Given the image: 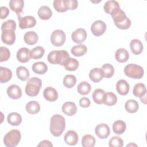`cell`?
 <instances>
[{"label": "cell", "instance_id": "cell-51", "mask_svg": "<svg viewBox=\"0 0 147 147\" xmlns=\"http://www.w3.org/2000/svg\"><path fill=\"white\" fill-rule=\"evenodd\" d=\"M140 99L141 100V101L144 103V104H146V94H144V95L141 96V97H140Z\"/></svg>", "mask_w": 147, "mask_h": 147}, {"label": "cell", "instance_id": "cell-4", "mask_svg": "<svg viewBox=\"0 0 147 147\" xmlns=\"http://www.w3.org/2000/svg\"><path fill=\"white\" fill-rule=\"evenodd\" d=\"M42 86L41 80L37 77H32L28 79L25 91L27 95L29 96H37Z\"/></svg>", "mask_w": 147, "mask_h": 147}, {"label": "cell", "instance_id": "cell-38", "mask_svg": "<svg viewBox=\"0 0 147 147\" xmlns=\"http://www.w3.org/2000/svg\"><path fill=\"white\" fill-rule=\"evenodd\" d=\"M95 144V138L91 134L84 135L82 139V145L83 147H93Z\"/></svg>", "mask_w": 147, "mask_h": 147}, {"label": "cell", "instance_id": "cell-19", "mask_svg": "<svg viewBox=\"0 0 147 147\" xmlns=\"http://www.w3.org/2000/svg\"><path fill=\"white\" fill-rule=\"evenodd\" d=\"M130 89L129 83L124 79L119 80L116 83V90L121 95H126L128 94Z\"/></svg>", "mask_w": 147, "mask_h": 147}, {"label": "cell", "instance_id": "cell-1", "mask_svg": "<svg viewBox=\"0 0 147 147\" xmlns=\"http://www.w3.org/2000/svg\"><path fill=\"white\" fill-rule=\"evenodd\" d=\"M65 128V118L60 114L53 115L51 118L49 130L55 137L60 136Z\"/></svg>", "mask_w": 147, "mask_h": 147}, {"label": "cell", "instance_id": "cell-10", "mask_svg": "<svg viewBox=\"0 0 147 147\" xmlns=\"http://www.w3.org/2000/svg\"><path fill=\"white\" fill-rule=\"evenodd\" d=\"M15 30L12 29H6L2 31L1 40L2 42L7 45H13L16 40Z\"/></svg>", "mask_w": 147, "mask_h": 147}, {"label": "cell", "instance_id": "cell-16", "mask_svg": "<svg viewBox=\"0 0 147 147\" xmlns=\"http://www.w3.org/2000/svg\"><path fill=\"white\" fill-rule=\"evenodd\" d=\"M44 98L49 102H55L58 98V93L56 90L51 87H46L43 91Z\"/></svg>", "mask_w": 147, "mask_h": 147}, {"label": "cell", "instance_id": "cell-49", "mask_svg": "<svg viewBox=\"0 0 147 147\" xmlns=\"http://www.w3.org/2000/svg\"><path fill=\"white\" fill-rule=\"evenodd\" d=\"M9 14V9L6 6H1L0 7L1 19L3 20L6 18Z\"/></svg>", "mask_w": 147, "mask_h": 147}, {"label": "cell", "instance_id": "cell-26", "mask_svg": "<svg viewBox=\"0 0 147 147\" xmlns=\"http://www.w3.org/2000/svg\"><path fill=\"white\" fill-rule=\"evenodd\" d=\"M119 8H120L119 3L117 1L113 0L107 1L105 2L103 6L105 11L109 14H111L112 13Z\"/></svg>", "mask_w": 147, "mask_h": 147}, {"label": "cell", "instance_id": "cell-25", "mask_svg": "<svg viewBox=\"0 0 147 147\" xmlns=\"http://www.w3.org/2000/svg\"><path fill=\"white\" fill-rule=\"evenodd\" d=\"M33 71L39 75H43L48 71L47 65L42 61H38L34 63L32 67Z\"/></svg>", "mask_w": 147, "mask_h": 147}, {"label": "cell", "instance_id": "cell-45", "mask_svg": "<svg viewBox=\"0 0 147 147\" xmlns=\"http://www.w3.org/2000/svg\"><path fill=\"white\" fill-rule=\"evenodd\" d=\"M0 52H1L0 62L6 61L10 58V52L7 48L5 47H1Z\"/></svg>", "mask_w": 147, "mask_h": 147}, {"label": "cell", "instance_id": "cell-29", "mask_svg": "<svg viewBox=\"0 0 147 147\" xmlns=\"http://www.w3.org/2000/svg\"><path fill=\"white\" fill-rule=\"evenodd\" d=\"M126 129V123L121 120L115 121L113 125V130L116 134H123Z\"/></svg>", "mask_w": 147, "mask_h": 147}, {"label": "cell", "instance_id": "cell-15", "mask_svg": "<svg viewBox=\"0 0 147 147\" xmlns=\"http://www.w3.org/2000/svg\"><path fill=\"white\" fill-rule=\"evenodd\" d=\"M7 94L11 99H18L22 96L21 88L17 84H12L7 88Z\"/></svg>", "mask_w": 147, "mask_h": 147}, {"label": "cell", "instance_id": "cell-24", "mask_svg": "<svg viewBox=\"0 0 147 147\" xmlns=\"http://www.w3.org/2000/svg\"><path fill=\"white\" fill-rule=\"evenodd\" d=\"M115 57L117 61L119 63H125L129 60V54L126 49L119 48L115 52Z\"/></svg>", "mask_w": 147, "mask_h": 147}, {"label": "cell", "instance_id": "cell-22", "mask_svg": "<svg viewBox=\"0 0 147 147\" xmlns=\"http://www.w3.org/2000/svg\"><path fill=\"white\" fill-rule=\"evenodd\" d=\"M37 14L41 20H48L52 17V11L48 6H42L38 9Z\"/></svg>", "mask_w": 147, "mask_h": 147}, {"label": "cell", "instance_id": "cell-14", "mask_svg": "<svg viewBox=\"0 0 147 147\" xmlns=\"http://www.w3.org/2000/svg\"><path fill=\"white\" fill-rule=\"evenodd\" d=\"M30 51L27 48H21L17 52L16 57L17 60L22 63H25L28 62L31 58Z\"/></svg>", "mask_w": 147, "mask_h": 147}, {"label": "cell", "instance_id": "cell-8", "mask_svg": "<svg viewBox=\"0 0 147 147\" xmlns=\"http://www.w3.org/2000/svg\"><path fill=\"white\" fill-rule=\"evenodd\" d=\"M106 30V24L101 20L94 21L91 26V31L95 36H100L104 34Z\"/></svg>", "mask_w": 147, "mask_h": 147}, {"label": "cell", "instance_id": "cell-34", "mask_svg": "<svg viewBox=\"0 0 147 147\" xmlns=\"http://www.w3.org/2000/svg\"><path fill=\"white\" fill-rule=\"evenodd\" d=\"M105 93V91L101 88H97L92 93V99L94 102L98 105L103 104Z\"/></svg>", "mask_w": 147, "mask_h": 147}, {"label": "cell", "instance_id": "cell-50", "mask_svg": "<svg viewBox=\"0 0 147 147\" xmlns=\"http://www.w3.org/2000/svg\"><path fill=\"white\" fill-rule=\"evenodd\" d=\"M37 146H53V145L49 141L45 140L41 141L37 145Z\"/></svg>", "mask_w": 147, "mask_h": 147}, {"label": "cell", "instance_id": "cell-44", "mask_svg": "<svg viewBox=\"0 0 147 147\" xmlns=\"http://www.w3.org/2000/svg\"><path fill=\"white\" fill-rule=\"evenodd\" d=\"M109 145L110 147H122L123 145V141L118 136H113L109 140Z\"/></svg>", "mask_w": 147, "mask_h": 147}, {"label": "cell", "instance_id": "cell-43", "mask_svg": "<svg viewBox=\"0 0 147 147\" xmlns=\"http://www.w3.org/2000/svg\"><path fill=\"white\" fill-rule=\"evenodd\" d=\"M79 64L78 61L74 58H71L68 63L64 65V68L66 70L69 71H74L76 70L79 67Z\"/></svg>", "mask_w": 147, "mask_h": 147}, {"label": "cell", "instance_id": "cell-11", "mask_svg": "<svg viewBox=\"0 0 147 147\" xmlns=\"http://www.w3.org/2000/svg\"><path fill=\"white\" fill-rule=\"evenodd\" d=\"M95 133L99 138L105 139L110 135V127L106 123H100L95 127Z\"/></svg>", "mask_w": 147, "mask_h": 147}, {"label": "cell", "instance_id": "cell-31", "mask_svg": "<svg viewBox=\"0 0 147 147\" xmlns=\"http://www.w3.org/2000/svg\"><path fill=\"white\" fill-rule=\"evenodd\" d=\"M125 109L129 113H136L139 109L138 103L134 99L127 100L125 104Z\"/></svg>", "mask_w": 147, "mask_h": 147}, {"label": "cell", "instance_id": "cell-7", "mask_svg": "<svg viewBox=\"0 0 147 147\" xmlns=\"http://www.w3.org/2000/svg\"><path fill=\"white\" fill-rule=\"evenodd\" d=\"M66 39V36L64 31L60 29H56L54 30L51 36V41L52 44L55 47L62 46Z\"/></svg>", "mask_w": 147, "mask_h": 147}, {"label": "cell", "instance_id": "cell-32", "mask_svg": "<svg viewBox=\"0 0 147 147\" xmlns=\"http://www.w3.org/2000/svg\"><path fill=\"white\" fill-rule=\"evenodd\" d=\"M25 109L26 111L30 114H36L40 110V106L36 101H30L26 105Z\"/></svg>", "mask_w": 147, "mask_h": 147}, {"label": "cell", "instance_id": "cell-42", "mask_svg": "<svg viewBox=\"0 0 147 147\" xmlns=\"http://www.w3.org/2000/svg\"><path fill=\"white\" fill-rule=\"evenodd\" d=\"M102 69L103 71L104 77L106 78H111L114 74V67L110 64H105L102 67Z\"/></svg>", "mask_w": 147, "mask_h": 147}, {"label": "cell", "instance_id": "cell-37", "mask_svg": "<svg viewBox=\"0 0 147 147\" xmlns=\"http://www.w3.org/2000/svg\"><path fill=\"white\" fill-rule=\"evenodd\" d=\"M91 90V85L87 82H81L77 87L78 92L82 95H86L89 94Z\"/></svg>", "mask_w": 147, "mask_h": 147}, {"label": "cell", "instance_id": "cell-40", "mask_svg": "<svg viewBox=\"0 0 147 147\" xmlns=\"http://www.w3.org/2000/svg\"><path fill=\"white\" fill-rule=\"evenodd\" d=\"M53 5L55 9L58 12L63 13L68 10L65 0H55Z\"/></svg>", "mask_w": 147, "mask_h": 147}, {"label": "cell", "instance_id": "cell-2", "mask_svg": "<svg viewBox=\"0 0 147 147\" xmlns=\"http://www.w3.org/2000/svg\"><path fill=\"white\" fill-rule=\"evenodd\" d=\"M70 57L68 53L65 50L52 51L48 55V61L52 64L65 65L69 61Z\"/></svg>", "mask_w": 147, "mask_h": 147}, {"label": "cell", "instance_id": "cell-47", "mask_svg": "<svg viewBox=\"0 0 147 147\" xmlns=\"http://www.w3.org/2000/svg\"><path fill=\"white\" fill-rule=\"evenodd\" d=\"M68 10H75L78 6V2L76 0H65Z\"/></svg>", "mask_w": 147, "mask_h": 147}, {"label": "cell", "instance_id": "cell-41", "mask_svg": "<svg viewBox=\"0 0 147 147\" xmlns=\"http://www.w3.org/2000/svg\"><path fill=\"white\" fill-rule=\"evenodd\" d=\"M63 82L64 86L65 87L68 88H71L76 84V76H74V75H67L64 76Z\"/></svg>", "mask_w": 147, "mask_h": 147}, {"label": "cell", "instance_id": "cell-27", "mask_svg": "<svg viewBox=\"0 0 147 147\" xmlns=\"http://www.w3.org/2000/svg\"><path fill=\"white\" fill-rule=\"evenodd\" d=\"M7 121L12 126H18L22 122V117L18 113L13 112L7 115Z\"/></svg>", "mask_w": 147, "mask_h": 147}, {"label": "cell", "instance_id": "cell-9", "mask_svg": "<svg viewBox=\"0 0 147 147\" xmlns=\"http://www.w3.org/2000/svg\"><path fill=\"white\" fill-rule=\"evenodd\" d=\"M19 27L21 29L31 28L36 24L35 18L32 16H26L24 17H18Z\"/></svg>", "mask_w": 147, "mask_h": 147}, {"label": "cell", "instance_id": "cell-5", "mask_svg": "<svg viewBox=\"0 0 147 147\" xmlns=\"http://www.w3.org/2000/svg\"><path fill=\"white\" fill-rule=\"evenodd\" d=\"M21 138V132L17 129L9 131L3 138V143L7 147L16 146L20 142Z\"/></svg>", "mask_w": 147, "mask_h": 147}, {"label": "cell", "instance_id": "cell-23", "mask_svg": "<svg viewBox=\"0 0 147 147\" xmlns=\"http://www.w3.org/2000/svg\"><path fill=\"white\" fill-rule=\"evenodd\" d=\"M24 40L26 44L32 45L37 43L38 40V37L35 32L29 31L25 33L24 36Z\"/></svg>", "mask_w": 147, "mask_h": 147}, {"label": "cell", "instance_id": "cell-39", "mask_svg": "<svg viewBox=\"0 0 147 147\" xmlns=\"http://www.w3.org/2000/svg\"><path fill=\"white\" fill-rule=\"evenodd\" d=\"M45 52V50L43 47L41 46H37L33 48L30 51V57L33 59H41Z\"/></svg>", "mask_w": 147, "mask_h": 147}, {"label": "cell", "instance_id": "cell-33", "mask_svg": "<svg viewBox=\"0 0 147 147\" xmlns=\"http://www.w3.org/2000/svg\"><path fill=\"white\" fill-rule=\"evenodd\" d=\"M117 102V98L115 94L112 92H106L104 96L103 103L106 106H111L114 105Z\"/></svg>", "mask_w": 147, "mask_h": 147}, {"label": "cell", "instance_id": "cell-12", "mask_svg": "<svg viewBox=\"0 0 147 147\" xmlns=\"http://www.w3.org/2000/svg\"><path fill=\"white\" fill-rule=\"evenodd\" d=\"M71 38L74 42L81 44L86 40L87 32L86 30L83 28H78L72 32Z\"/></svg>", "mask_w": 147, "mask_h": 147}, {"label": "cell", "instance_id": "cell-52", "mask_svg": "<svg viewBox=\"0 0 147 147\" xmlns=\"http://www.w3.org/2000/svg\"><path fill=\"white\" fill-rule=\"evenodd\" d=\"M131 145H134V146H137V145H136V144H128V145H127V146H131Z\"/></svg>", "mask_w": 147, "mask_h": 147}, {"label": "cell", "instance_id": "cell-28", "mask_svg": "<svg viewBox=\"0 0 147 147\" xmlns=\"http://www.w3.org/2000/svg\"><path fill=\"white\" fill-rule=\"evenodd\" d=\"M12 72L11 71L6 67H0V82L1 83H5L11 79Z\"/></svg>", "mask_w": 147, "mask_h": 147}, {"label": "cell", "instance_id": "cell-20", "mask_svg": "<svg viewBox=\"0 0 147 147\" xmlns=\"http://www.w3.org/2000/svg\"><path fill=\"white\" fill-rule=\"evenodd\" d=\"M64 140L65 142L69 145H75L78 142V135L74 130L68 131L64 135Z\"/></svg>", "mask_w": 147, "mask_h": 147}, {"label": "cell", "instance_id": "cell-36", "mask_svg": "<svg viewBox=\"0 0 147 147\" xmlns=\"http://www.w3.org/2000/svg\"><path fill=\"white\" fill-rule=\"evenodd\" d=\"M133 94L135 96L139 98L146 94V88L145 84L142 83L136 84L133 90Z\"/></svg>", "mask_w": 147, "mask_h": 147}, {"label": "cell", "instance_id": "cell-48", "mask_svg": "<svg viewBox=\"0 0 147 147\" xmlns=\"http://www.w3.org/2000/svg\"><path fill=\"white\" fill-rule=\"evenodd\" d=\"M90 100L87 97H83L79 100V105L80 107L83 108L88 107L90 105Z\"/></svg>", "mask_w": 147, "mask_h": 147}, {"label": "cell", "instance_id": "cell-6", "mask_svg": "<svg viewBox=\"0 0 147 147\" xmlns=\"http://www.w3.org/2000/svg\"><path fill=\"white\" fill-rule=\"evenodd\" d=\"M125 74L132 79H140L142 78L144 74L143 68L137 64H129L125 66L124 68Z\"/></svg>", "mask_w": 147, "mask_h": 147}, {"label": "cell", "instance_id": "cell-3", "mask_svg": "<svg viewBox=\"0 0 147 147\" xmlns=\"http://www.w3.org/2000/svg\"><path fill=\"white\" fill-rule=\"evenodd\" d=\"M114 24L120 29L125 30L131 26V21L127 17L125 13L120 8L115 10L111 14Z\"/></svg>", "mask_w": 147, "mask_h": 147}, {"label": "cell", "instance_id": "cell-30", "mask_svg": "<svg viewBox=\"0 0 147 147\" xmlns=\"http://www.w3.org/2000/svg\"><path fill=\"white\" fill-rule=\"evenodd\" d=\"M87 51V47L84 44H79L74 46L71 50V53L77 57H80L86 53Z\"/></svg>", "mask_w": 147, "mask_h": 147}, {"label": "cell", "instance_id": "cell-46", "mask_svg": "<svg viewBox=\"0 0 147 147\" xmlns=\"http://www.w3.org/2000/svg\"><path fill=\"white\" fill-rule=\"evenodd\" d=\"M6 29H12L16 30V23L13 20H9L2 23L1 26V30L3 31Z\"/></svg>", "mask_w": 147, "mask_h": 147}, {"label": "cell", "instance_id": "cell-35", "mask_svg": "<svg viewBox=\"0 0 147 147\" xmlns=\"http://www.w3.org/2000/svg\"><path fill=\"white\" fill-rule=\"evenodd\" d=\"M16 74L18 78L22 81L26 80L30 76L28 69L24 66H19L17 68Z\"/></svg>", "mask_w": 147, "mask_h": 147}, {"label": "cell", "instance_id": "cell-18", "mask_svg": "<svg viewBox=\"0 0 147 147\" xmlns=\"http://www.w3.org/2000/svg\"><path fill=\"white\" fill-rule=\"evenodd\" d=\"M61 109L63 113L68 116L75 115L77 111L76 105L72 102H67L64 103L62 106Z\"/></svg>", "mask_w": 147, "mask_h": 147}, {"label": "cell", "instance_id": "cell-17", "mask_svg": "<svg viewBox=\"0 0 147 147\" xmlns=\"http://www.w3.org/2000/svg\"><path fill=\"white\" fill-rule=\"evenodd\" d=\"M104 77L103 71L102 68H94L89 72V78L90 80L94 83H98L101 81Z\"/></svg>", "mask_w": 147, "mask_h": 147}, {"label": "cell", "instance_id": "cell-13", "mask_svg": "<svg viewBox=\"0 0 147 147\" xmlns=\"http://www.w3.org/2000/svg\"><path fill=\"white\" fill-rule=\"evenodd\" d=\"M9 5L10 9L16 12L18 17H21L24 6V1L22 0H11L9 2Z\"/></svg>", "mask_w": 147, "mask_h": 147}, {"label": "cell", "instance_id": "cell-21", "mask_svg": "<svg viewBox=\"0 0 147 147\" xmlns=\"http://www.w3.org/2000/svg\"><path fill=\"white\" fill-rule=\"evenodd\" d=\"M130 47L132 53L136 55L141 53L144 48L142 42L138 39L132 40L130 43Z\"/></svg>", "mask_w": 147, "mask_h": 147}]
</instances>
